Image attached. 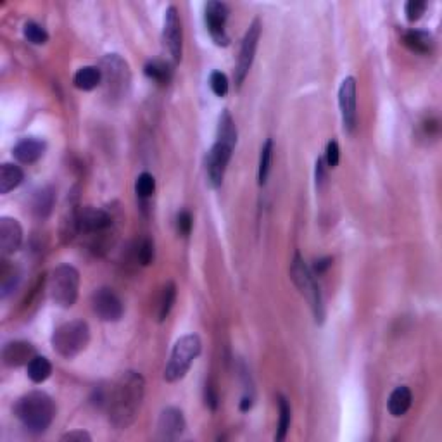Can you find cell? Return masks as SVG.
<instances>
[{
  "label": "cell",
  "instance_id": "6da1fadb",
  "mask_svg": "<svg viewBox=\"0 0 442 442\" xmlns=\"http://www.w3.org/2000/svg\"><path fill=\"white\" fill-rule=\"evenodd\" d=\"M145 396V380L138 372L121 373L107 394V417L113 427L125 430L137 420Z\"/></svg>",
  "mask_w": 442,
  "mask_h": 442
},
{
  "label": "cell",
  "instance_id": "7a4b0ae2",
  "mask_svg": "<svg viewBox=\"0 0 442 442\" xmlns=\"http://www.w3.org/2000/svg\"><path fill=\"white\" fill-rule=\"evenodd\" d=\"M16 417L32 434H43L56 418V403L42 390L25 394L16 404Z\"/></svg>",
  "mask_w": 442,
  "mask_h": 442
},
{
  "label": "cell",
  "instance_id": "3957f363",
  "mask_svg": "<svg viewBox=\"0 0 442 442\" xmlns=\"http://www.w3.org/2000/svg\"><path fill=\"white\" fill-rule=\"evenodd\" d=\"M50 342L57 355L71 359L87 349L88 342H90V326L83 319L63 323L54 330Z\"/></svg>",
  "mask_w": 442,
  "mask_h": 442
},
{
  "label": "cell",
  "instance_id": "277c9868",
  "mask_svg": "<svg viewBox=\"0 0 442 442\" xmlns=\"http://www.w3.org/2000/svg\"><path fill=\"white\" fill-rule=\"evenodd\" d=\"M291 278L295 284V287L299 288V292L304 295L306 301L311 306V311L316 323L322 325L323 319H325V304H323L322 291H319V285L318 282H316L315 273H313L311 268L304 263V260H302V256L299 253H295L294 260H292Z\"/></svg>",
  "mask_w": 442,
  "mask_h": 442
},
{
  "label": "cell",
  "instance_id": "5b68a950",
  "mask_svg": "<svg viewBox=\"0 0 442 442\" xmlns=\"http://www.w3.org/2000/svg\"><path fill=\"white\" fill-rule=\"evenodd\" d=\"M50 299L59 308H71L78 299L80 291V273L71 264H61L50 273L47 282Z\"/></svg>",
  "mask_w": 442,
  "mask_h": 442
},
{
  "label": "cell",
  "instance_id": "8992f818",
  "mask_svg": "<svg viewBox=\"0 0 442 442\" xmlns=\"http://www.w3.org/2000/svg\"><path fill=\"white\" fill-rule=\"evenodd\" d=\"M200 349H202V342H200L199 335L189 334L178 339L165 368L166 382L182 380L190 370L192 363L197 359V356L200 355Z\"/></svg>",
  "mask_w": 442,
  "mask_h": 442
},
{
  "label": "cell",
  "instance_id": "52a82bcc",
  "mask_svg": "<svg viewBox=\"0 0 442 442\" xmlns=\"http://www.w3.org/2000/svg\"><path fill=\"white\" fill-rule=\"evenodd\" d=\"M102 85L109 98H123L130 88V67L118 54H107L101 63Z\"/></svg>",
  "mask_w": 442,
  "mask_h": 442
},
{
  "label": "cell",
  "instance_id": "ba28073f",
  "mask_svg": "<svg viewBox=\"0 0 442 442\" xmlns=\"http://www.w3.org/2000/svg\"><path fill=\"white\" fill-rule=\"evenodd\" d=\"M260 39H261V21L260 19H254L253 25L249 26V30H247L246 35H244L242 45H240L239 61H237V66H235L237 87H242L244 80H246V76L249 74L251 66H253L254 63V57H256Z\"/></svg>",
  "mask_w": 442,
  "mask_h": 442
},
{
  "label": "cell",
  "instance_id": "9c48e42d",
  "mask_svg": "<svg viewBox=\"0 0 442 442\" xmlns=\"http://www.w3.org/2000/svg\"><path fill=\"white\" fill-rule=\"evenodd\" d=\"M71 223H73L74 232L78 233H101L113 225V218L107 211L85 206L74 211L71 216Z\"/></svg>",
  "mask_w": 442,
  "mask_h": 442
},
{
  "label": "cell",
  "instance_id": "30bf717a",
  "mask_svg": "<svg viewBox=\"0 0 442 442\" xmlns=\"http://www.w3.org/2000/svg\"><path fill=\"white\" fill-rule=\"evenodd\" d=\"M230 9L229 6L223 2H207L206 9H204V21H206L207 32H209L211 39L214 43L220 47H227L230 43V36L227 35V21H229Z\"/></svg>",
  "mask_w": 442,
  "mask_h": 442
},
{
  "label": "cell",
  "instance_id": "8fae6325",
  "mask_svg": "<svg viewBox=\"0 0 442 442\" xmlns=\"http://www.w3.org/2000/svg\"><path fill=\"white\" fill-rule=\"evenodd\" d=\"M92 309L102 322H120L123 318L125 306L113 288L102 287L92 294Z\"/></svg>",
  "mask_w": 442,
  "mask_h": 442
},
{
  "label": "cell",
  "instance_id": "7c38bea8",
  "mask_svg": "<svg viewBox=\"0 0 442 442\" xmlns=\"http://www.w3.org/2000/svg\"><path fill=\"white\" fill-rule=\"evenodd\" d=\"M233 149L229 147L225 144H220V142H214V145L211 147V151L207 152L206 156V175L207 182L213 189H218L223 183V178H225L227 168H229V162L232 159Z\"/></svg>",
  "mask_w": 442,
  "mask_h": 442
},
{
  "label": "cell",
  "instance_id": "4fadbf2b",
  "mask_svg": "<svg viewBox=\"0 0 442 442\" xmlns=\"http://www.w3.org/2000/svg\"><path fill=\"white\" fill-rule=\"evenodd\" d=\"M339 107H341L342 123L346 131H355L358 121V92H356V78L348 76L339 88Z\"/></svg>",
  "mask_w": 442,
  "mask_h": 442
},
{
  "label": "cell",
  "instance_id": "5bb4252c",
  "mask_svg": "<svg viewBox=\"0 0 442 442\" xmlns=\"http://www.w3.org/2000/svg\"><path fill=\"white\" fill-rule=\"evenodd\" d=\"M162 39H165V45L166 49H168L171 59L175 61V63H180L183 52V30L182 21H180L178 9H176L175 6L166 9Z\"/></svg>",
  "mask_w": 442,
  "mask_h": 442
},
{
  "label": "cell",
  "instance_id": "9a60e30c",
  "mask_svg": "<svg viewBox=\"0 0 442 442\" xmlns=\"http://www.w3.org/2000/svg\"><path fill=\"white\" fill-rule=\"evenodd\" d=\"M185 428L187 423L182 410L169 406L161 411V417L158 421L159 437L165 439V441H176L178 437H182Z\"/></svg>",
  "mask_w": 442,
  "mask_h": 442
},
{
  "label": "cell",
  "instance_id": "2e32d148",
  "mask_svg": "<svg viewBox=\"0 0 442 442\" xmlns=\"http://www.w3.org/2000/svg\"><path fill=\"white\" fill-rule=\"evenodd\" d=\"M23 229L14 218H0V249L4 254H12L21 247Z\"/></svg>",
  "mask_w": 442,
  "mask_h": 442
},
{
  "label": "cell",
  "instance_id": "e0dca14e",
  "mask_svg": "<svg viewBox=\"0 0 442 442\" xmlns=\"http://www.w3.org/2000/svg\"><path fill=\"white\" fill-rule=\"evenodd\" d=\"M35 358V348L26 341H14L9 342L2 349V359L11 368H18V366L28 365L32 359Z\"/></svg>",
  "mask_w": 442,
  "mask_h": 442
},
{
  "label": "cell",
  "instance_id": "ac0fdd59",
  "mask_svg": "<svg viewBox=\"0 0 442 442\" xmlns=\"http://www.w3.org/2000/svg\"><path fill=\"white\" fill-rule=\"evenodd\" d=\"M45 142L36 137H26L19 140L12 149V156L23 165H33L45 154Z\"/></svg>",
  "mask_w": 442,
  "mask_h": 442
},
{
  "label": "cell",
  "instance_id": "d6986e66",
  "mask_svg": "<svg viewBox=\"0 0 442 442\" xmlns=\"http://www.w3.org/2000/svg\"><path fill=\"white\" fill-rule=\"evenodd\" d=\"M411 403H413V394H411L410 387L401 386L396 387L392 390V394L389 396V401H387V410L392 417L399 418L403 414L408 413V410L411 408Z\"/></svg>",
  "mask_w": 442,
  "mask_h": 442
},
{
  "label": "cell",
  "instance_id": "ffe728a7",
  "mask_svg": "<svg viewBox=\"0 0 442 442\" xmlns=\"http://www.w3.org/2000/svg\"><path fill=\"white\" fill-rule=\"evenodd\" d=\"M403 43L411 50V52L427 56L434 49V39L430 33L421 32V30H410L403 35Z\"/></svg>",
  "mask_w": 442,
  "mask_h": 442
},
{
  "label": "cell",
  "instance_id": "44dd1931",
  "mask_svg": "<svg viewBox=\"0 0 442 442\" xmlns=\"http://www.w3.org/2000/svg\"><path fill=\"white\" fill-rule=\"evenodd\" d=\"M25 180V171L19 168L18 165H11V162H4L0 168V193L6 196L11 190L18 189Z\"/></svg>",
  "mask_w": 442,
  "mask_h": 442
},
{
  "label": "cell",
  "instance_id": "7402d4cb",
  "mask_svg": "<svg viewBox=\"0 0 442 442\" xmlns=\"http://www.w3.org/2000/svg\"><path fill=\"white\" fill-rule=\"evenodd\" d=\"M237 137H239V134H237V127H235V121H233L232 114H230L229 111H223L220 116V120H218L216 142L235 149Z\"/></svg>",
  "mask_w": 442,
  "mask_h": 442
},
{
  "label": "cell",
  "instance_id": "603a6c76",
  "mask_svg": "<svg viewBox=\"0 0 442 442\" xmlns=\"http://www.w3.org/2000/svg\"><path fill=\"white\" fill-rule=\"evenodd\" d=\"M73 83L78 90L90 92L97 88L102 83V71L101 67L95 66H83L74 73Z\"/></svg>",
  "mask_w": 442,
  "mask_h": 442
},
{
  "label": "cell",
  "instance_id": "cb8c5ba5",
  "mask_svg": "<svg viewBox=\"0 0 442 442\" xmlns=\"http://www.w3.org/2000/svg\"><path fill=\"white\" fill-rule=\"evenodd\" d=\"M26 370H28L30 380L35 383L45 382V380L52 375V365H50L49 359L43 358V356H35V358L28 363V368Z\"/></svg>",
  "mask_w": 442,
  "mask_h": 442
},
{
  "label": "cell",
  "instance_id": "d4e9b609",
  "mask_svg": "<svg viewBox=\"0 0 442 442\" xmlns=\"http://www.w3.org/2000/svg\"><path fill=\"white\" fill-rule=\"evenodd\" d=\"M144 71L151 80H154L156 83L161 85H168L173 76L171 66H169L168 63H165V61H149V63L145 64Z\"/></svg>",
  "mask_w": 442,
  "mask_h": 442
},
{
  "label": "cell",
  "instance_id": "484cf974",
  "mask_svg": "<svg viewBox=\"0 0 442 442\" xmlns=\"http://www.w3.org/2000/svg\"><path fill=\"white\" fill-rule=\"evenodd\" d=\"M176 301V285L173 282L162 287L161 295H159V304H158V322H165L168 318V315L171 313L173 304Z\"/></svg>",
  "mask_w": 442,
  "mask_h": 442
},
{
  "label": "cell",
  "instance_id": "4316f807",
  "mask_svg": "<svg viewBox=\"0 0 442 442\" xmlns=\"http://www.w3.org/2000/svg\"><path fill=\"white\" fill-rule=\"evenodd\" d=\"M278 413H280V417H278V428L277 434H275V441L282 442L287 437L292 420L291 404H288V401L284 396H278Z\"/></svg>",
  "mask_w": 442,
  "mask_h": 442
},
{
  "label": "cell",
  "instance_id": "83f0119b",
  "mask_svg": "<svg viewBox=\"0 0 442 442\" xmlns=\"http://www.w3.org/2000/svg\"><path fill=\"white\" fill-rule=\"evenodd\" d=\"M271 159H273V140L268 138L266 142L261 147V156H260V168H257V183L261 187L266 185L268 176H270L271 169Z\"/></svg>",
  "mask_w": 442,
  "mask_h": 442
},
{
  "label": "cell",
  "instance_id": "f1b7e54d",
  "mask_svg": "<svg viewBox=\"0 0 442 442\" xmlns=\"http://www.w3.org/2000/svg\"><path fill=\"white\" fill-rule=\"evenodd\" d=\"M54 207V190L50 187H45L40 192H36L35 199H33V211L39 218L49 216L50 211Z\"/></svg>",
  "mask_w": 442,
  "mask_h": 442
},
{
  "label": "cell",
  "instance_id": "f546056e",
  "mask_svg": "<svg viewBox=\"0 0 442 442\" xmlns=\"http://www.w3.org/2000/svg\"><path fill=\"white\" fill-rule=\"evenodd\" d=\"M23 33H25V39L28 42H32L33 45H43V43L49 42V33L45 32L43 26H40L39 23L28 21L23 28Z\"/></svg>",
  "mask_w": 442,
  "mask_h": 442
},
{
  "label": "cell",
  "instance_id": "4dcf8cb0",
  "mask_svg": "<svg viewBox=\"0 0 442 442\" xmlns=\"http://www.w3.org/2000/svg\"><path fill=\"white\" fill-rule=\"evenodd\" d=\"M135 192L140 199H149L156 192V178L151 173H142L135 182Z\"/></svg>",
  "mask_w": 442,
  "mask_h": 442
},
{
  "label": "cell",
  "instance_id": "1f68e13d",
  "mask_svg": "<svg viewBox=\"0 0 442 442\" xmlns=\"http://www.w3.org/2000/svg\"><path fill=\"white\" fill-rule=\"evenodd\" d=\"M154 242H152L151 239H144L138 242L137 251H135V260H137V263H140L142 266H149V264L154 261Z\"/></svg>",
  "mask_w": 442,
  "mask_h": 442
},
{
  "label": "cell",
  "instance_id": "d6a6232c",
  "mask_svg": "<svg viewBox=\"0 0 442 442\" xmlns=\"http://www.w3.org/2000/svg\"><path fill=\"white\" fill-rule=\"evenodd\" d=\"M209 87L216 97H225L229 94V78L221 71H213L209 76Z\"/></svg>",
  "mask_w": 442,
  "mask_h": 442
},
{
  "label": "cell",
  "instance_id": "836d02e7",
  "mask_svg": "<svg viewBox=\"0 0 442 442\" xmlns=\"http://www.w3.org/2000/svg\"><path fill=\"white\" fill-rule=\"evenodd\" d=\"M427 11V2L425 0H410L404 8V12H406L408 21L414 23L421 18Z\"/></svg>",
  "mask_w": 442,
  "mask_h": 442
},
{
  "label": "cell",
  "instance_id": "e575fe53",
  "mask_svg": "<svg viewBox=\"0 0 442 442\" xmlns=\"http://www.w3.org/2000/svg\"><path fill=\"white\" fill-rule=\"evenodd\" d=\"M193 227V218L190 214V211H180L178 216H176V230L182 237H189L190 232H192Z\"/></svg>",
  "mask_w": 442,
  "mask_h": 442
},
{
  "label": "cell",
  "instance_id": "d590c367",
  "mask_svg": "<svg viewBox=\"0 0 442 442\" xmlns=\"http://www.w3.org/2000/svg\"><path fill=\"white\" fill-rule=\"evenodd\" d=\"M325 161L328 168H337L339 161H341V147H339L337 140H330L326 145Z\"/></svg>",
  "mask_w": 442,
  "mask_h": 442
},
{
  "label": "cell",
  "instance_id": "8d00e7d4",
  "mask_svg": "<svg viewBox=\"0 0 442 442\" xmlns=\"http://www.w3.org/2000/svg\"><path fill=\"white\" fill-rule=\"evenodd\" d=\"M204 401H206V406L209 408L211 411H214L218 408V403H220V396H218V390L213 383H206V390H204Z\"/></svg>",
  "mask_w": 442,
  "mask_h": 442
},
{
  "label": "cell",
  "instance_id": "74e56055",
  "mask_svg": "<svg viewBox=\"0 0 442 442\" xmlns=\"http://www.w3.org/2000/svg\"><path fill=\"white\" fill-rule=\"evenodd\" d=\"M61 441H64V442H90L92 435L85 430H73V432H67V434H64L63 437H61Z\"/></svg>",
  "mask_w": 442,
  "mask_h": 442
},
{
  "label": "cell",
  "instance_id": "f35d334b",
  "mask_svg": "<svg viewBox=\"0 0 442 442\" xmlns=\"http://www.w3.org/2000/svg\"><path fill=\"white\" fill-rule=\"evenodd\" d=\"M332 266V257H322V260L315 261V264H313V273L315 275H323L325 273L328 268Z\"/></svg>",
  "mask_w": 442,
  "mask_h": 442
},
{
  "label": "cell",
  "instance_id": "ab89813d",
  "mask_svg": "<svg viewBox=\"0 0 442 442\" xmlns=\"http://www.w3.org/2000/svg\"><path fill=\"white\" fill-rule=\"evenodd\" d=\"M323 182H325V159L319 158L316 161V183L322 185Z\"/></svg>",
  "mask_w": 442,
  "mask_h": 442
},
{
  "label": "cell",
  "instance_id": "60d3db41",
  "mask_svg": "<svg viewBox=\"0 0 442 442\" xmlns=\"http://www.w3.org/2000/svg\"><path fill=\"white\" fill-rule=\"evenodd\" d=\"M253 408V397L244 396L242 401H240V411H249Z\"/></svg>",
  "mask_w": 442,
  "mask_h": 442
}]
</instances>
